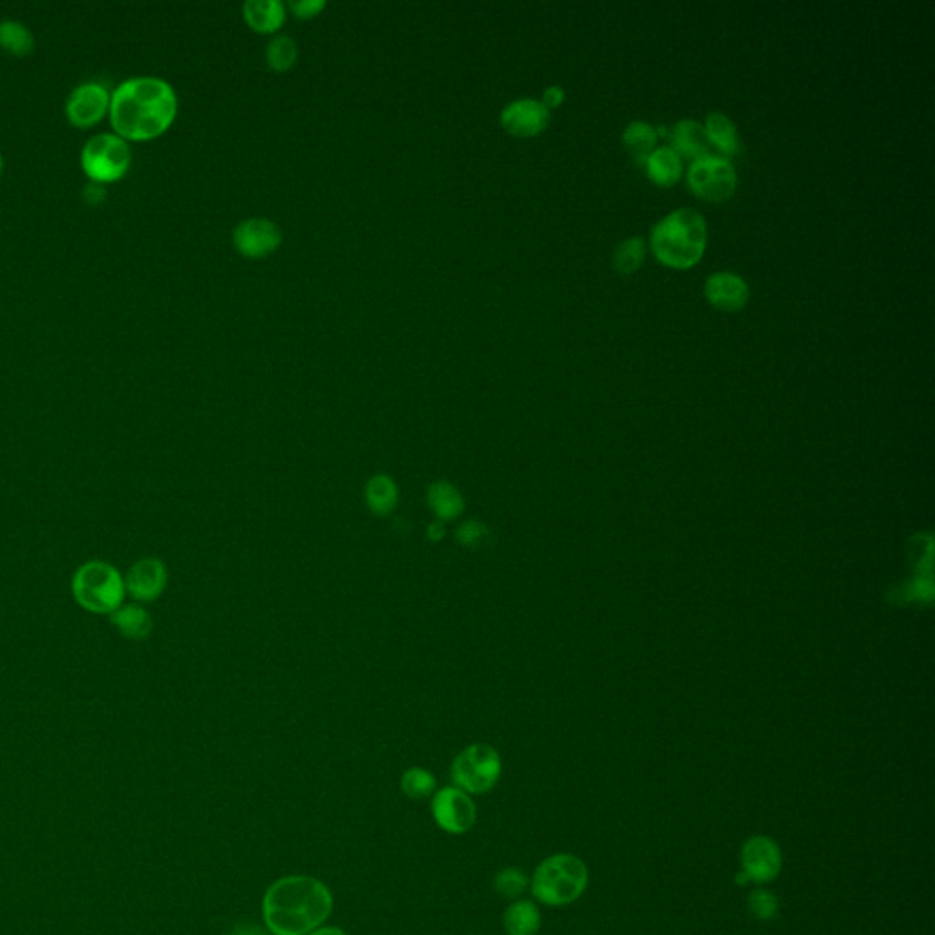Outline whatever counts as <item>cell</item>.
<instances>
[{
    "instance_id": "obj_1",
    "label": "cell",
    "mask_w": 935,
    "mask_h": 935,
    "mask_svg": "<svg viewBox=\"0 0 935 935\" xmlns=\"http://www.w3.org/2000/svg\"><path fill=\"white\" fill-rule=\"evenodd\" d=\"M178 99L172 86L158 77H132L110 97V117L117 136L152 139L172 125Z\"/></svg>"
},
{
    "instance_id": "obj_2",
    "label": "cell",
    "mask_w": 935,
    "mask_h": 935,
    "mask_svg": "<svg viewBox=\"0 0 935 935\" xmlns=\"http://www.w3.org/2000/svg\"><path fill=\"white\" fill-rule=\"evenodd\" d=\"M333 910V895L315 877L291 875L267 890L263 919L273 935H307L326 921Z\"/></svg>"
},
{
    "instance_id": "obj_3",
    "label": "cell",
    "mask_w": 935,
    "mask_h": 935,
    "mask_svg": "<svg viewBox=\"0 0 935 935\" xmlns=\"http://www.w3.org/2000/svg\"><path fill=\"white\" fill-rule=\"evenodd\" d=\"M707 225L694 209H678L667 214L652 229V249L665 265L691 267L704 254Z\"/></svg>"
},
{
    "instance_id": "obj_4",
    "label": "cell",
    "mask_w": 935,
    "mask_h": 935,
    "mask_svg": "<svg viewBox=\"0 0 935 935\" xmlns=\"http://www.w3.org/2000/svg\"><path fill=\"white\" fill-rule=\"evenodd\" d=\"M589 879L585 861L572 853H557L537 866L530 888L539 903L567 906L587 892Z\"/></svg>"
},
{
    "instance_id": "obj_5",
    "label": "cell",
    "mask_w": 935,
    "mask_h": 935,
    "mask_svg": "<svg viewBox=\"0 0 935 935\" xmlns=\"http://www.w3.org/2000/svg\"><path fill=\"white\" fill-rule=\"evenodd\" d=\"M503 773V762L494 747L472 744L463 749L452 764V780L455 788L464 793L481 795L494 789Z\"/></svg>"
},
{
    "instance_id": "obj_6",
    "label": "cell",
    "mask_w": 935,
    "mask_h": 935,
    "mask_svg": "<svg viewBox=\"0 0 935 935\" xmlns=\"http://www.w3.org/2000/svg\"><path fill=\"white\" fill-rule=\"evenodd\" d=\"M125 581L106 563H88L74 578L77 601L94 612H114L123 599Z\"/></svg>"
},
{
    "instance_id": "obj_7",
    "label": "cell",
    "mask_w": 935,
    "mask_h": 935,
    "mask_svg": "<svg viewBox=\"0 0 935 935\" xmlns=\"http://www.w3.org/2000/svg\"><path fill=\"white\" fill-rule=\"evenodd\" d=\"M132 161L127 141L117 134H97L86 141L81 152V165L95 183L119 179Z\"/></svg>"
},
{
    "instance_id": "obj_8",
    "label": "cell",
    "mask_w": 935,
    "mask_h": 935,
    "mask_svg": "<svg viewBox=\"0 0 935 935\" xmlns=\"http://www.w3.org/2000/svg\"><path fill=\"white\" fill-rule=\"evenodd\" d=\"M689 185L704 200H727L736 189L735 167L729 159L715 154L694 159L689 169Z\"/></svg>"
},
{
    "instance_id": "obj_9",
    "label": "cell",
    "mask_w": 935,
    "mask_h": 935,
    "mask_svg": "<svg viewBox=\"0 0 935 935\" xmlns=\"http://www.w3.org/2000/svg\"><path fill=\"white\" fill-rule=\"evenodd\" d=\"M782 862L784 857L778 842L767 835H753L742 844L740 864L749 883L762 886L777 881L782 872Z\"/></svg>"
},
{
    "instance_id": "obj_10",
    "label": "cell",
    "mask_w": 935,
    "mask_h": 935,
    "mask_svg": "<svg viewBox=\"0 0 935 935\" xmlns=\"http://www.w3.org/2000/svg\"><path fill=\"white\" fill-rule=\"evenodd\" d=\"M433 819L439 824L441 830L452 835H461L472 828L477 819V809L473 800L464 793L463 789H439L433 795L431 802Z\"/></svg>"
},
{
    "instance_id": "obj_11",
    "label": "cell",
    "mask_w": 935,
    "mask_h": 935,
    "mask_svg": "<svg viewBox=\"0 0 935 935\" xmlns=\"http://www.w3.org/2000/svg\"><path fill=\"white\" fill-rule=\"evenodd\" d=\"M110 108V95L99 83H85L75 88L66 101V114L77 127H90L105 116Z\"/></svg>"
},
{
    "instance_id": "obj_12",
    "label": "cell",
    "mask_w": 935,
    "mask_h": 935,
    "mask_svg": "<svg viewBox=\"0 0 935 935\" xmlns=\"http://www.w3.org/2000/svg\"><path fill=\"white\" fill-rule=\"evenodd\" d=\"M234 242L238 251L245 256L262 258L276 251V247L282 242V234L271 221L249 220L236 229Z\"/></svg>"
},
{
    "instance_id": "obj_13",
    "label": "cell",
    "mask_w": 935,
    "mask_h": 935,
    "mask_svg": "<svg viewBox=\"0 0 935 935\" xmlns=\"http://www.w3.org/2000/svg\"><path fill=\"white\" fill-rule=\"evenodd\" d=\"M550 119L547 106L534 99H521L503 112V127L514 136H536L545 130Z\"/></svg>"
},
{
    "instance_id": "obj_14",
    "label": "cell",
    "mask_w": 935,
    "mask_h": 935,
    "mask_svg": "<svg viewBox=\"0 0 935 935\" xmlns=\"http://www.w3.org/2000/svg\"><path fill=\"white\" fill-rule=\"evenodd\" d=\"M167 585V568L159 559H141L130 568L125 589L141 601L159 598Z\"/></svg>"
},
{
    "instance_id": "obj_15",
    "label": "cell",
    "mask_w": 935,
    "mask_h": 935,
    "mask_svg": "<svg viewBox=\"0 0 935 935\" xmlns=\"http://www.w3.org/2000/svg\"><path fill=\"white\" fill-rule=\"evenodd\" d=\"M705 295L720 309L735 311L746 304L749 298V287L742 276L735 273L711 274L705 284Z\"/></svg>"
},
{
    "instance_id": "obj_16",
    "label": "cell",
    "mask_w": 935,
    "mask_h": 935,
    "mask_svg": "<svg viewBox=\"0 0 935 935\" xmlns=\"http://www.w3.org/2000/svg\"><path fill=\"white\" fill-rule=\"evenodd\" d=\"M671 139H673L674 152H680L689 158L700 159L709 156L713 148L704 125L693 119L680 121L674 127Z\"/></svg>"
},
{
    "instance_id": "obj_17",
    "label": "cell",
    "mask_w": 935,
    "mask_h": 935,
    "mask_svg": "<svg viewBox=\"0 0 935 935\" xmlns=\"http://www.w3.org/2000/svg\"><path fill=\"white\" fill-rule=\"evenodd\" d=\"M364 499L369 512L377 517L393 514L399 505V486L386 473H377L364 488Z\"/></svg>"
},
{
    "instance_id": "obj_18",
    "label": "cell",
    "mask_w": 935,
    "mask_h": 935,
    "mask_svg": "<svg viewBox=\"0 0 935 935\" xmlns=\"http://www.w3.org/2000/svg\"><path fill=\"white\" fill-rule=\"evenodd\" d=\"M426 499L435 517L446 523L455 521L464 512V497L457 486L448 481H435L428 486Z\"/></svg>"
},
{
    "instance_id": "obj_19",
    "label": "cell",
    "mask_w": 935,
    "mask_h": 935,
    "mask_svg": "<svg viewBox=\"0 0 935 935\" xmlns=\"http://www.w3.org/2000/svg\"><path fill=\"white\" fill-rule=\"evenodd\" d=\"M508 935H537L541 928V912L532 901H515L503 915Z\"/></svg>"
},
{
    "instance_id": "obj_20",
    "label": "cell",
    "mask_w": 935,
    "mask_h": 935,
    "mask_svg": "<svg viewBox=\"0 0 935 935\" xmlns=\"http://www.w3.org/2000/svg\"><path fill=\"white\" fill-rule=\"evenodd\" d=\"M704 127L711 145H715L725 156H736L742 150L735 123L722 112H711Z\"/></svg>"
},
{
    "instance_id": "obj_21",
    "label": "cell",
    "mask_w": 935,
    "mask_h": 935,
    "mask_svg": "<svg viewBox=\"0 0 935 935\" xmlns=\"http://www.w3.org/2000/svg\"><path fill=\"white\" fill-rule=\"evenodd\" d=\"M245 19L256 32H276L285 21L284 6L276 0H251L245 4Z\"/></svg>"
},
{
    "instance_id": "obj_22",
    "label": "cell",
    "mask_w": 935,
    "mask_h": 935,
    "mask_svg": "<svg viewBox=\"0 0 935 935\" xmlns=\"http://www.w3.org/2000/svg\"><path fill=\"white\" fill-rule=\"evenodd\" d=\"M647 172L660 185H673L682 176V159L671 147L656 148L645 161Z\"/></svg>"
},
{
    "instance_id": "obj_23",
    "label": "cell",
    "mask_w": 935,
    "mask_h": 935,
    "mask_svg": "<svg viewBox=\"0 0 935 935\" xmlns=\"http://www.w3.org/2000/svg\"><path fill=\"white\" fill-rule=\"evenodd\" d=\"M112 621L127 638H134V640H143L152 631V618L147 610L141 609L139 605L117 607L112 612Z\"/></svg>"
},
{
    "instance_id": "obj_24",
    "label": "cell",
    "mask_w": 935,
    "mask_h": 935,
    "mask_svg": "<svg viewBox=\"0 0 935 935\" xmlns=\"http://www.w3.org/2000/svg\"><path fill=\"white\" fill-rule=\"evenodd\" d=\"M656 139H658L656 128L645 121H634L623 134V141L629 148V152L636 158V161H640L643 165L654 152Z\"/></svg>"
},
{
    "instance_id": "obj_25",
    "label": "cell",
    "mask_w": 935,
    "mask_h": 935,
    "mask_svg": "<svg viewBox=\"0 0 935 935\" xmlns=\"http://www.w3.org/2000/svg\"><path fill=\"white\" fill-rule=\"evenodd\" d=\"M0 46L15 55H24L33 48L32 32L21 22H0Z\"/></svg>"
},
{
    "instance_id": "obj_26",
    "label": "cell",
    "mask_w": 935,
    "mask_h": 935,
    "mask_svg": "<svg viewBox=\"0 0 935 935\" xmlns=\"http://www.w3.org/2000/svg\"><path fill=\"white\" fill-rule=\"evenodd\" d=\"M400 786L410 799L421 800L431 797L435 793L437 782H435V777L431 775L430 771H426L422 767H411L402 775Z\"/></svg>"
},
{
    "instance_id": "obj_27",
    "label": "cell",
    "mask_w": 935,
    "mask_h": 935,
    "mask_svg": "<svg viewBox=\"0 0 935 935\" xmlns=\"http://www.w3.org/2000/svg\"><path fill=\"white\" fill-rule=\"evenodd\" d=\"M643 254H645V240L641 236H632L618 245L614 253V267L620 273H632L634 269L640 267Z\"/></svg>"
},
{
    "instance_id": "obj_28",
    "label": "cell",
    "mask_w": 935,
    "mask_h": 935,
    "mask_svg": "<svg viewBox=\"0 0 935 935\" xmlns=\"http://www.w3.org/2000/svg\"><path fill=\"white\" fill-rule=\"evenodd\" d=\"M747 908L758 921H773L780 910V901L771 890L755 888L747 897Z\"/></svg>"
},
{
    "instance_id": "obj_29",
    "label": "cell",
    "mask_w": 935,
    "mask_h": 935,
    "mask_svg": "<svg viewBox=\"0 0 935 935\" xmlns=\"http://www.w3.org/2000/svg\"><path fill=\"white\" fill-rule=\"evenodd\" d=\"M495 890L506 899H517L528 888V877L519 868H505L495 875Z\"/></svg>"
},
{
    "instance_id": "obj_30",
    "label": "cell",
    "mask_w": 935,
    "mask_h": 935,
    "mask_svg": "<svg viewBox=\"0 0 935 935\" xmlns=\"http://www.w3.org/2000/svg\"><path fill=\"white\" fill-rule=\"evenodd\" d=\"M455 539L459 545H463L466 548H483L486 545H490V539H492V532L490 528L481 523V521H464L463 525L457 528L455 532Z\"/></svg>"
},
{
    "instance_id": "obj_31",
    "label": "cell",
    "mask_w": 935,
    "mask_h": 935,
    "mask_svg": "<svg viewBox=\"0 0 935 935\" xmlns=\"http://www.w3.org/2000/svg\"><path fill=\"white\" fill-rule=\"evenodd\" d=\"M267 61L276 72L289 70L296 61V46L287 37H278L267 48Z\"/></svg>"
},
{
    "instance_id": "obj_32",
    "label": "cell",
    "mask_w": 935,
    "mask_h": 935,
    "mask_svg": "<svg viewBox=\"0 0 935 935\" xmlns=\"http://www.w3.org/2000/svg\"><path fill=\"white\" fill-rule=\"evenodd\" d=\"M324 8V2L320 0H304V2H295L293 4V10H295L298 17L302 19H309V17H315L318 11Z\"/></svg>"
},
{
    "instance_id": "obj_33",
    "label": "cell",
    "mask_w": 935,
    "mask_h": 935,
    "mask_svg": "<svg viewBox=\"0 0 935 935\" xmlns=\"http://www.w3.org/2000/svg\"><path fill=\"white\" fill-rule=\"evenodd\" d=\"M426 536L430 539L431 543H439L444 537H446V528H444V523L442 521H433L428 530H426Z\"/></svg>"
},
{
    "instance_id": "obj_34",
    "label": "cell",
    "mask_w": 935,
    "mask_h": 935,
    "mask_svg": "<svg viewBox=\"0 0 935 935\" xmlns=\"http://www.w3.org/2000/svg\"><path fill=\"white\" fill-rule=\"evenodd\" d=\"M563 97H565V94H563V90L559 86H550L545 92V103L543 105L547 106V108L548 106L561 105Z\"/></svg>"
},
{
    "instance_id": "obj_35",
    "label": "cell",
    "mask_w": 935,
    "mask_h": 935,
    "mask_svg": "<svg viewBox=\"0 0 935 935\" xmlns=\"http://www.w3.org/2000/svg\"><path fill=\"white\" fill-rule=\"evenodd\" d=\"M231 935H271V932L263 930L260 926L240 925L232 930Z\"/></svg>"
},
{
    "instance_id": "obj_36",
    "label": "cell",
    "mask_w": 935,
    "mask_h": 935,
    "mask_svg": "<svg viewBox=\"0 0 935 935\" xmlns=\"http://www.w3.org/2000/svg\"><path fill=\"white\" fill-rule=\"evenodd\" d=\"M307 935H347V934L346 932H344V930H340V928H333V926H329V928H316V930H313L311 934H307Z\"/></svg>"
},
{
    "instance_id": "obj_37",
    "label": "cell",
    "mask_w": 935,
    "mask_h": 935,
    "mask_svg": "<svg viewBox=\"0 0 935 935\" xmlns=\"http://www.w3.org/2000/svg\"><path fill=\"white\" fill-rule=\"evenodd\" d=\"M735 881H736V884H740V886H746V884H749V879H747L746 873L742 872V870L736 873Z\"/></svg>"
},
{
    "instance_id": "obj_38",
    "label": "cell",
    "mask_w": 935,
    "mask_h": 935,
    "mask_svg": "<svg viewBox=\"0 0 935 935\" xmlns=\"http://www.w3.org/2000/svg\"><path fill=\"white\" fill-rule=\"evenodd\" d=\"M0 170H2V156H0Z\"/></svg>"
}]
</instances>
